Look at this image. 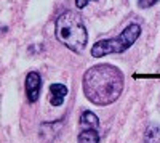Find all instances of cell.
<instances>
[{"label":"cell","mask_w":160,"mask_h":143,"mask_svg":"<svg viewBox=\"0 0 160 143\" xmlns=\"http://www.w3.org/2000/svg\"><path fill=\"white\" fill-rule=\"evenodd\" d=\"M85 98L96 106H109L123 92V74L109 63L95 64L85 71L82 79Z\"/></svg>","instance_id":"6da1fadb"},{"label":"cell","mask_w":160,"mask_h":143,"mask_svg":"<svg viewBox=\"0 0 160 143\" xmlns=\"http://www.w3.org/2000/svg\"><path fill=\"white\" fill-rule=\"evenodd\" d=\"M55 35L58 40L74 53H82L88 44V32L83 18L77 11H64L55 23Z\"/></svg>","instance_id":"7a4b0ae2"},{"label":"cell","mask_w":160,"mask_h":143,"mask_svg":"<svg viewBox=\"0 0 160 143\" xmlns=\"http://www.w3.org/2000/svg\"><path fill=\"white\" fill-rule=\"evenodd\" d=\"M141 35V26L138 23H130L127 28L115 37L98 40L91 47V56L93 58H102L114 53H123L128 48L133 47Z\"/></svg>","instance_id":"3957f363"},{"label":"cell","mask_w":160,"mask_h":143,"mask_svg":"<svg viewBox=\"0 0 160 143\" xmlns=\"http://www.w3.org/2000/svg\"><path fill=\"white\" fill-rule=\"evenodd\" d=\"M24 87H26V97H28L29 103H35L40 97L42 92V76L37 71H31L26 76L24 81Z\"/></svg>","instance_id":"277c9868"},{"label":"cell","mask_w":160,"mask_h":143,"mask_svg":"<svg viewBox=\"0 0 160 143\" xmlns=\"http://www.w3.org/2000/svg\"><path fill=\"white\" fill-rule=\"evenodd\" d=\"M68 87H66L64 84H51L50 85V103L53 106H61L62 103H64V100H66V97H68Z\"/></svg>","instance_id":"5b68a950"},{"label":"cell","mask_w":160,"mask_h":143,"mask_svg":"<svg viewBox=\"0 0 160 143\" xmlns=\"http://www.w3.org/2000/svg\"><path fill=\"white\" fill-rule=\"evenodd\" d=\"M80 125L85 129H98L99 119L93 111H83L80 114Z\"/></svg>","instance_id":"8992f818"},{"label":"cell","mask_w":160,"mask_h":143,"mask_svg":"<svg viewBox=\"0 0 160 143\" xmlns=\"http://www.w3.org/2000/svg\"><path fill=\"white\" fill-rule=\"evenodd\" d=\"M77 143H99V134L96 129H83L77 135Z\"/></svg>","instance_id":"52a82bcc"},{"label":"cell","mask_w":160,"mask_h":143,"mask_svg":"<svg viewBox=\"0 0 160 143\" xmlns=\"http://www.w3.org/2000/svg\"><path fill=\"white\" fill-rule=\"evenodd\" d=\"M160 140V125L149 124L144 132V143H158Z\"/></svg>","instance_id":"ba28073f"},{"label":"cell","mask_w":160,"mask_h":143,"mask_svg":"<svg viewBox=\"0 0 160 143\" xmlns=\"http://www.w3.org/2000/svg\"><path fill=\"white\" fill-rule=\"evenodd\" d=\"M157 2H160V0H138V7L141 10H148V8L154 7Z\"/></svg>","instance_id":"9c48e42d"},{"label":"cell","mask_w":160,"mask_h":143,"mask_svg":"<svg viewBox=\"0 0 160 143\" xmlns=\"http://www.w3.org/2000/svg\"><path fill=\"white\" fill-rule=\"evenodd\" d=\"M90 2H98V0H75V7H77L78 10H82V8H85Z\"/></svg>","instance_id":"30bf717a"}]
</instances>
